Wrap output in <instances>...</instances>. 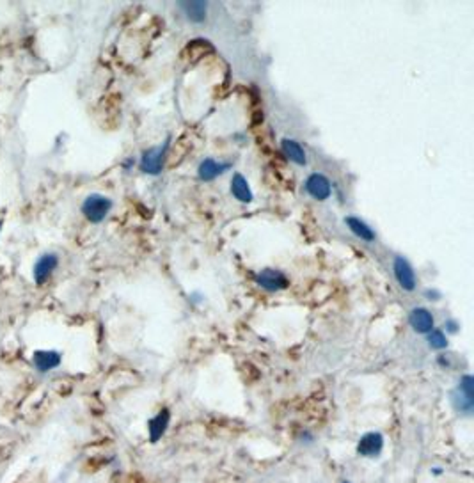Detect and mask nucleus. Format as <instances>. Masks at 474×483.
Here are the masks:
<instances>
[{"mask_svg": "<svg viewBox=\"0 0 474 483\" xmlns=\"http://www.w3.org/2000/svg\"><path fill=\"white\" fill-rule=\"evenodd\" d=\"M393 274L396 279L398 287L403 291H414L418 288V278H416L414 267L410 265V261L405 256H394L393 260Z\"/></svg>", "mask_w": 474, "mask_h": 483, "instance_id": "6", "label": "nucleus"}, {"mask_svg": "<svg viewBox=\"0 0 474 483\" xmlns=\"http://www.w3.org/2000/svg\"><path fill=\"white\" fill-rule=\"evenodd\" d=\"M427 345L430 350H436V352L446 350V348L449 346L448 336H446L442 329H431L430 333L427 334Z\"/></svg>", "mask_w": 474, "mask_h": 483, "instance_id": "17", "label": "nucleus"}, {"mask_svg": "<svg viewBox=\"0 0 474 483\" xmlns=\"http://www.w3.org/2000/svg\"><path fill=\"white\" fill-rule=\"evenodd\" d=\"M409 325L414 333L427 336L431 329H436V318H433L430 309L418 306V308L410 309Z\"/></svg>", "mask_w": 474, "mask_h": 483, "instance_id": "10", "label": "nucleus"}, {"mask_svg": "<svg viewBox=\"0 0 474 483\" xmlns=\"http://www.w3.org/2000/svg\"><path fill=\"white\" fill-rule=\"evenodd\" d=\"M341 483H352V482H348V480H345V482H341Z\"/></svg>", "mask_w": 474, "mask_h": 483, "instance_id": "21", "label": "nucleus"}, {"mask_svg": "<svg viewBox=\"0 0 474 483\" xmlns=\"http://www.w3.org/2000/svg\"><path fill=\"white\" fill-rule=\"evenodd\" d=\"M57 267H59V256H57L56 253L41 254V256L36 260L34 270H32L36 284H38V287H43V284H47L48 279L54 276V272H56Z\"/></svg>", "mask_w": 474, "mask_h": 483, "instance_id": "9", "label": "nucleus"}, {"mask_svg": "<svg viewBox=\"0 0 474 483\" xmlns=\"http://www.w3.org/2000/svg\"><path fill=\"white\" fill-rule=\"evenodd\" d=\"M169 423H171V412H169V409H160V411H158L150 421H148V436H150V442L157 445L158 440L166 436Z\"/></svg>", "mask_w": 474, "mask_h": 483, "instance_id": "13", "label": "nucleus"}, {"mask_svg": "<svg viewBox=\"0 0 474 483\" xmlns=\"http://www.w3.org/2000/svg\"><path fill=\"white\" fill-rule=\"evenodd\" d=\"M178 5H180V9L190 22L203 23L206 20L210 4L205 2V0H185V2H180Z\"/></svg>", "mask_w": 474, "mask_h": 483, "instance_id": "16", "label": "nucleus"}, {"mask_svg": "<svg viewBox=\"0 0 474 483\" xmlns=\"http://www.w3.org/2000/svg\"><path fill=\"white\" fill-rule=\"evenodd\" d=\"M281 151L282 155L286 157V160H290L291 164L299 167H306L308 166V153L304 150V146L300 144L299 141L290 137H282L281 139Z\"/></svg>", "mask_w": 474, "mask_h": 483, "instance_id": "14", "label": "nucleus"}, {"mask_svg": "<svg viewBox=\"0 0 474 483\" xmlns=\"http://www.w3.org/2000/svg\"><path fill=\"white\" fill-rule=\"evenodd\" d=\"M304 188H306L308 196L318 203L327 201L332 196V183H330V180L324 172H311L306 178V181H304Z\"/></svg>", "mask_w": 474, "mask_h": 483, "instance_id": "5", "label": "nucleus"}, {"mask_svg": "<svg viewBox=\"0 0 474 483\" xmlns=\"http://www.w3.org/2000/svg\"><path fill=\"white\" fill-rule=\"evenodd\" d=\"M433 475H442V471H440V467H433V471H431Z\"/></svg>", "mask_w": 474, "mask_h": 483, "instance_id": "20", "label": "nucleus"}, {"mask_svg": "<svg viewBox=\"0 0 474 483\" xmlns=\"http://www.w3.org/2000/svg\"><path fill=\"white\" fill-rule=\"evenodd\" d=\"M343 223H345L346 229L350 231L355 238H359L361 242L373 244V242L376 240L375 229H373V227L370 226L366 221H363L361 217H355V215H346V217L343 218Z\"/></svg>", "mask_w": 474, "mask_h": 483, "instance_id": "11", "label": "nucleus"}, {"mask_svg": "<svg viewBox=\"0 0 474 483\" xmlns=\"http://www.w3.org/2000/svg\"><path fill=\"white\" fill-rule=\"evenodd\" d=\"M229 169H233V162H224V160L208 157V159H203L197 166V178L201 181H214L226 175Z\"/></svg>", "mask_w": 474, "mask_h": 483, "instance_id": "8", "label": "nucleus"}, {"mask_svg": "<svg viewBox=\"0 0 474 483\" xmlns=\"http://www.w3.org/2000/svg\"><path fill=\"white\" fill-rule=\"evenodd\" d=\"M425 297H427L428 300H433V302H436V300H439L442 295H440V291L437 290H427L425 291Z\"/></svg>", "mask_w": 474, "mask_h": 483, "instance_id": "19", "label": "nucleus"}, {"mask_svg": "<svg viewBox=\"0 0 474 483\" xmlns=\"http://www.w3.org/2000/svg\"><path fill=\"white\" fill-rule=\"evenodd\" d=\"M449 402H451L453 411L460 416H473L474 412V379L473 375L466 373L460 377L457 387L449 394Z\"/></svg>", "mask_w": 474, "mask_h": 483, "instance_id": "1", "label": "nucleus"}, {"mask_svg": "<svg viewBox=\"0 0 474 483\" xmlns=\"http://www.w3.org/2000/svg\"><path fill=\"white\" fill-rule=\"evenodd\" d=\"M0 229H2V223H0Z\"/></svg>", "mask_w": 474, "mask_h": 483, "instance_id": "22", "label": "nucleus"}, {"mask_svg": "<svg viewBox=\"0 0 474 483\" xmlns=\"http://www.w3.org/2000/svg\"><path fill=\"white\" fill-rule=\"evenodd\" d=\"M114 201L111 197L103 196V194H89L82 203V215L89 221L91 224H100L111 214Z\"/></svg>", "mask_w": 474, "mask_h": 483, "instance_id": "3", "label": "nucleus"}, {"mask_svg": "<svg viewBox=\"0 0 474 483\" xmlns=\"http://www.w3.org/2000/svg\"><path fill=\"white\" fill-rule=\"evenodd\" d=\"M442 327H444L442 330H444L446 336H448V334H458V333H460V324H458V322L455 320V318H448V320L444 322V325H442Z\"/></svg>", "mask_w": 474, "mask_h": 483, "instance_id": "18", "label": "nucleus"}, {"mask_svg": "<svg viewBox=\"0 0 474 483\" xmlns=\"http://www.w3.org/2000/svg\"><path fill=\"white\" fill-rule=\"evenodd\" d=\"M254 282L261 290L269 291V293H278V291L286 290L290 287V279L288 276L279 269H261L258 270L254 276Z\"/></svg>", "mask_w": 474, "mask_h": 483, "instance_id": "4", "label": "nucleus"}, {"mask_svg": "<svg viewBox=\"0 0 474 483\" xmlns=\"http://www.w3.org/2000/svg\"><path fill=\"white\" fill-rule=\"evenodd\" d=\"M384 442L385 439L381 432H368L357 440L355 451L363 458H376L384 451Z\"/></svg>", "mask_w": 474, "mask_h": 483, "instance_id": "7", "label": "nucleus"}, {"mask_svg": "<svg viewBox=\"0 0 474 483\" xmlns=\"http://www.w3.org/2000/svg\"><path fill=\"white\" fill-rule=\"evenodd\" d=\"M63 363V355L57 350H36L32 355V364L39 373H48L59 368Z\"/></svg>", "mask_w": 474, "mask_h": 483, "instance_id": "15", "label": "nucleus"}, {"mask_svg": "<svg viewBox=\"0 0 474 483\" xmlns=\"http://www.w3.org/2000/svg\"><path fill=\"white\" fill-rule=\"evenodd\" d=\"M229 192L242 205H249V203L254 201V192H252L251 183H249V180L242 172H235V175L231 176Z\"/></svg>", "mask_w": 474, "mask_h": 483, "instance_id": "12", "label": "nucleus"}, {"mask_svg": "<svg viewBox=\"0 0 474 483\" xmlns=\"http://www.w3.org/2000/svg\"><path fill=\"white\" fill-rule=\"evenodd\" d=\"M169 141H171V137H167L166 141H163V144L151 146V148L142 151L141 160H139V167H141V171L144 172V175L158 176L163 171L167 151H169V146H171Z\"/></svg>", "mask_w": 474, "mask_h": 483, "instance_id": "2", "label": "nucleus"}]
</instances>
